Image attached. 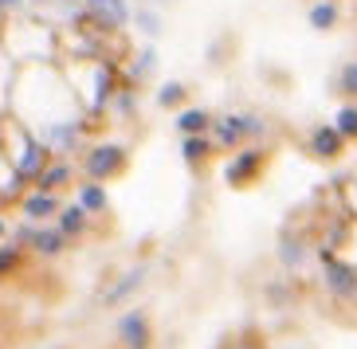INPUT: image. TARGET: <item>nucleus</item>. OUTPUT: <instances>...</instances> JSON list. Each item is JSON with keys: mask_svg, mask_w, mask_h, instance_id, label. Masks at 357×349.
I'll use <instances>...</instances> for the list:
<instances>
[{"mask_svg": "<svg viewBox=\"0 0 357 349\" xmlns=\"http://www.w3.org/2000/svg\"><path fill=\"white\" fill-rule=\"evenodd\" d=\"M142 275H146V267H134V271H126V275L118 279V286H110V295H106V307H114V302H122V298H126L137 283H142Z\"/></svg>", "mask_w": 357, "mask_h": 349, "instance_id": "nucleus-7", "label": "nucleus"}, {"mask_svg": "<svg viewBox=\"0 0 357 349\" xmlns=\"http://www.w3.org/2000/svg\"><path fill=\"white\" fill-rule=\"evenodd\" d=\"M255 169H259V153H255V149H243L240 157L228 165V173H224V177H228L231 185H243V180L252 177Z\"/></svg>", "mask_w": 357, "mask_h": 349, "instance_id": "nucleus-6", "label": "nucleus"}, {"mask_svg": "<svg viewBox=\"0 0 357 349\" xmlns=\"http://www.w3.org/2000/svg\"><path fill=\"white\" fill-rule=\"evenodd\" d=\"M240 134H243L240 118H220V122H216V138H220L224 146H236V141H240Z\"/></svg>", "mask_w": 357, "mask_h": 349, "instance_id": "nucleus-13", "label": "nucleus"}, {"mask_svg": "<svg viewBox=\"0 0 357 349\" xmlns=\"http://www.w3.org/2000/svg\"><path fill=\"white\" fill-rule=\"evenodd\" d=\"M4 232H8V224H4V220H0V235H4Z\"/></svg>", "mask_w": 357, "mask_h": 349, "instance_id": "nucleus-24", "label": "nucleus"}, {"mask_svg": "<svg viewBox=\"0 0 357 349\" xmlns=\"http://www.w3.org/2000/svg\"><path fill=\"white\" fill-rule=\"evenodd\" d=\"M342 83H346V91H349V95H357V63H349V67H346V75H342Z\"/></svg>", "mask_w": 357, "mask_h": 349, "instance_id": "nucleus-22", "label": "nucleus"}, {"mask_svg": "<svg viewBox=\"0 0 357 349\" xmlns=\"http://www.w3.org/2000/svg\"><path fill=\"white\" fill-rule=\"evenodd\" d=\"M337 149H342V134L334 126H326L314 134V153L318 157H337Z\"/></svg>", "mask_w": 357, "mask_h": 349, "instance_id": "nucleus-8", "label": "nucleus"}, {"mask_svg": "<svg viewBox=\"0 0 357 349\" xmlns=\"http://www.w3.org/2000/svg\"><path fill=\"white\" fill-rule=\"evenodd\" d=\"M177 126L185 130V134H200V130L208 126V114H204V110H185V114L177 118Z\"/></svg>", "mask_w": 357, "mask_h": 349, "instance_id": "nucleus-14", "label": "nucleus"}, {"mask_svg": "<svg viewBox=\"0 0 357 349\" xmlns=\"http://www.w3.org/2000/svg\"><path fill=\"white\" fill-rule=\"evenodd\" d=\"M67 177H71V169H67V165H52L47 173H40V189H43V192H52L55 185H63Z\"/></svg>", "mask_w": 357, "mask_h": 349, "instance_id": "nucleus-16", "label": "nucleus"}, {"mask_svg": "<svg viewBox=\"0 0 357 349\" xmlns=\"http://www.w3.org/2000/svg\"><path fill=\"white\" fill-rule=\"evenodd\" d=\"M118 334H122L126 349H149V346H153L149 318L142 314V310H130V314H122V322H118Z\"/></svg>", "mask_w": 357, "mask_h": 349, "instance_id": "nucleus-1", "label": "nucleus"}, {"mask_svg": "<svg viewBox=\"0 0 357 349\" xmlns=\"http://www.w3.org/2000/svg\"><path fill=\"white\" fill-rule=\"evenodd\" d=\"M334 20H337L334 4H314V8H310V24H314V28H330Z\"/></svg>", "mask_w": 357, "mask_h": 349, "instance_id": "nucleus-17", "label": "nucleus"}, {"mask_svg": "<svg viewBox=\"0 0 357 349\" xmlns=\"http://www.w3.org/2000/svg\"><path fill=\"white\" fill-rule=\"evenodd\" d=\"M204 153H208V146H204L200 138H189V141H185V157H189V161H200Z\"/></svg>", "mask_w": 357, "mask_h": 349, "instance_id": "nucleus-20", "label": "nucleus"}, {"mask_svg": "<svg viewBox=\"0 0 357 349\" xmlns=\"http://www.w3.org/2000/svg\"><path fill=\"white\" fill-rule=\"evenodd\" d=\"M43 161H47V149L40 146V141H32L28 138V146H24V157L16 161V177H40L43 173Z\"/></svg>", "mask_w": 357, "mask_h": 349, "instance_id": "nucleus-4", "label": "nucleus"}, {"mask_svg": "<svg viewBox=\"0 0 357 349\" xmlns=\"http://www.w3.org/2000/svg\"><path fill=\"white\" fill-rule=\"evenodd\" d=\"M334 130L342 134V138H357V110H354V106H346V110L337 114Z\"/></svg>", "mask_w": 357, "mask_h": 349, "instance_id": "nucleus-15", "label": "nucleus"}, {"mask_svg": "<svg viewBox=\"0 0 357 349\" xmlns=\"http://www.w3.org/2000/svg\"><path fill=\"white\" fill-rule=\"evenodd\" d=\"M322 263H326V283H330V290H334L337 298L357 295V271L354 267L334 259V255H322Z\"/></svg>", "mask_w": 357, "mask_h": 349, "instance_id": "nucleus-2", "label": "nucleus"}, {"mask_svg": "<svg viewBox=\"0 0 357 349\" xmlns=\"http://www.w3.org/2000/svg\"><path fill=\"white\" fill-rule=\"evenodd\" d=\"M12 4H16V0H0V12H4V8H12Z\"/></svg>", "mask_w": 357, "mask_h": 349, "instance_id": "nucleus-23", "label": "nucleus"}, {"mask_svg": "<svg viewBox=\"0 0 357 349\" xmlns=\"http://www.w3.org/2000/svg\"><path fill=\"white\" fill-rule=\"evenodd\" d=\"M158 98H161V106H173V102H181V98H185V86H181V83H165Z\"/></svg>", "mask_w": 357, "mask_h": 349, "instance_id": "nucleus-18", "label": "nucleus"}, {"mask_svg": "<svg viewBox=\"0 0 357 349\" xmlns=\"http://www.w3.org/2000/svg\"><path fill=\"white\" fill-rule=\"evenodd\" d=\"M52 141H55L59 149H63V146H71V141H75V130H67V126H55V130H52Z\"/></svg>", "mask_w": 357, "mask_h": 349, "instance_id": "nucleus-21", "label": "nucleus"}, {"mask_svg": "<svg viewBox=\"0 0 357 349\" xmlns=\"http://www.w3.org/2000/svg\"><path fill=\"white\" fill-rule=\"evenodd\" d=\"M122 161H126V153H122L118 146H102V149H95V153H91L86 173H91V177H110V173L122 169Z\"/></svg>", "mask_w": 357, "mask_h": 349, "instance_id": "nucleus-3", "label": "nucleus"}, {"mask_svg": "<svg viewBox=\"0 0 357 349\" xmlns=\"http://www.w3.org/2000/svg\"><path fill=\"white\" fill-rule=\"evenodd\" d=\"M55 208H59V204H55L52 192H32V196L24 201V212H28V216H52Z\"/></svg>", "mask_w": 357, "mask_h": 349, "instance_id": "nucleus-11", "label": "nucleus"}, {"mask_svg": "<svg viewBox=\"0 0 357 349\" xmlns=\"http://www.w3.org/2000/svg\"><path fill=\"white\" fill-rule=\"evenodd\" d=\"M83 224H86V212L79 208V204L59 212V232H63V235H79V232H83Z\"/></svg>", "mask_w": 357, "mask_h": 349, "instance_id": "nucleus-12", "label": "nucleus"}, {"mask_svg": "<svg viewBox=\"0 0 357 349\" xmlns=\"http://www.w3.org/2000/svg\"><path fill=\"white\" fill-rule=\"evenodd\" d=\"M16 263H20V251H16V247H0V275L12 271Z\"/></svg>", "mask_w": 357, "mask_h": 349, "instance_id": "nucleus-19", "label": "nucleus"}, {"mask_svg": "<svg viewBox=\"0 0 357 349\" xmlns=\"http://www.w3.org/2000/svg\"><path fill=\"white\" fill-rule=\"evenodd\" d=\"M86 4H91V12L102 24H126V16H130L126 0H86Z\"/></svg>", "mask_w": 357, "mask_h": 349, "instance_id": "nucleus-5", "label": "nucleus"}, {"mask_svg": "<svg viewBox=\"0 0 357 349\" xmlns=\"http://www.w3.org/2000/svg\"><path fill=\"white\" fill-rule=\"evenodd\" d=\"M28 240L36 244V251H40V255H59V251H63L67 235L63 232H47V228H43V232H32Z\"/></svg>", "mask_w": 357, "mask_h": 349, "instance_id": "nucleus-9", "label": "nucleus"}, {"mask_svg": "<svg viewBox=\"0 0 357 349\" xmlns=\"http://www.w3.org/2000/svg\"><path fill=\"white\" fill-rule=\"evenodd\" d=\"M79 208L83 212H102L106 208V192H102V185H83V192H79Z\"/></svg>", "mask_w": 357, "mask_h": 349, "instance_id": "nucleus-10", "label": "nucleus"}]
</instances>
